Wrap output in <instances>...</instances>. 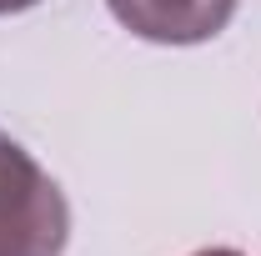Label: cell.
<instances>
[{
	"label": "cell",
	"instance_id": "cell-1",
	"mask_svg": "<svg viewBox=\"0 0 261 256\" xmlns=\"http://www.w3.org/2000/svg\"><path fill=\"white\" fill-rule=\"evenodd\" d=\"M65 236V191L15 136L0 131V256H61Z\"/></svg>",
	"mask_w": 261,
	"mask_h": 256
},
{
	"label": "cell",
	"instance_id": "cell-4",
	"mask_svg": "<svg viewBox=\"0 0 261 256\" xmlns=\"http://www.w3.org/2000/svg\"><path fill=\"white\" fill-rule=\"evenodd\" d=\"M191 256H241V251H231V246H206V251H191Z\"/></svg>",
	"mask_w": 261,
	"mask_h": 256
},
{
	"label": "cell",
	"instance_id": "cell-3",
	"mask_svg": "<svg viewBox=\"0 0 261 256\" xmlns=\"http://www.w3.org/2000/svg\"><path fill=\"white\" fill-rule=\"evenodd\" d=\"M40 0H0V15H20V10H31Z\"/></svg>",
	"mask_w": 261,
	"mask_h": 256
},
{
	"label": "cell",
	"instance_id": "cell-2",
	"mask_svg": "<svg viewBox=\"0 0 261 256\" xmlns=\"http://www.w3.org/2000/svg\"><path fill=\"white\" fill-rule=\"evenodd\" d=\"M130 35L151 45H201L221 35L236 15V0H106Z\"/></svg>",
	"mask_w": 261,
	"mask_h": 256
}]
</instances>
